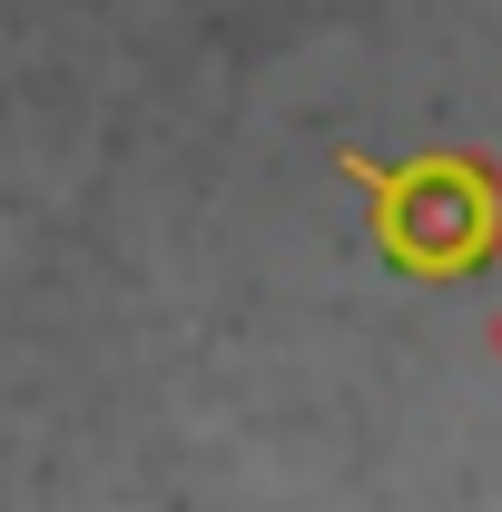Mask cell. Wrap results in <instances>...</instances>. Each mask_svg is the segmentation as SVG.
<instances>
[{"instance_id":"obj_1","label":"cell","mask_w":502,"mask_h":512,"mask_svg":"<svg viewBox=\"0 0 502 512\" xmlns=\"http://www.w3.org/2000/svg\"><path fill=\"white\" fill-rule=\"evenodd\" d=\"M375 227L394 266L414 276H463L502 247V168L493 158H414L375 197Z\"/></svg>"}]
</instances>
